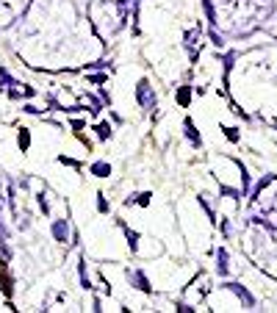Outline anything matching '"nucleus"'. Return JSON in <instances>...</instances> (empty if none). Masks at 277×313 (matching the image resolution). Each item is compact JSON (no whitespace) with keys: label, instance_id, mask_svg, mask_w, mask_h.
Masks as SVG:
<instances>
[{"label":"nucleus","instance_id":"nucleus-30","mask_svg":"<svg viewBox=\"0 0 277 313\" xmlns=\"http://www.w3.org/2000/svg\"><path fill=\"white\" fill-rule=\"evenodd\" d=\"M100 97H103V103H111V94L105 92V89H100Z\"/></svg>","mask_w":277,"mask_h":313},{"label":"nucleus","instance_id":"nucleus-16","mask_svg":"<svg viewBox=\"0 0 277 313\" xmlns=\"http://www.w3.org/2000/svg\"><path fill=\"white\" fill-rule=\"evenodd\" d=\"M250 180H252L250 172L241 167V197H250Z\"/></svg>","mask_w":277,"mask_h":313},{"label":"nucleus","instance_id":"nucleus-28","mask_svg":"<svg viewBox=\"0 0 277 313\" xmlns=\"http://www.w3.org/2000/svg\"><path fill=\"white\" fill-rule=\"evenodd\" d=\"M89 81H92V83H97V86H100V83H105V75H92V78H89Z\"/></svg>","mask_w":277,"mask_h":313},{"label":"nucleus","instance_id":"nucleus-10","mask_svg":"<svg viewBox=\"0 0 277 313\" xmlns=\"http://www.w3.org/2000/svg\"><path fill=\"white\" fill-rule=\"evenodd\" d=\"M275 180H277V175H266V178H260V180H258V186H255V191H252V197H250V200H258V197H260V191H263V188H266L269 183H275Z\"/></svg>","mask_w":277,"mask_h":313},{"label":"nucleus","instance_id":"nucleus-25","mask_svg":"<svg viewBox=\"0 0 277 313\" xmlns=\"http://www.w3.org/2000/svg\"><path fill=\"white\" fill-rule=\"evenodd\" d=\"M225 136L230 142H238V130H236V127H225Z\"/></svg>","mask_w":277,"mask_h":313},{"label":"nucleus","instance_id":"nucleus-17","mask_svg":"<svg viewBox=\"0 0 277 313\" xmlns=\"http://www.w3.org/2000/svg\"><path fill=\"white\" fill-rule=\"evenodd\" d=\"M0 288H3V294L11 296V277L6 274V271H0Z\"/></svg>","mask_w":277,"mask_h":313},{"label":"nucleus","instance_id":"nucleus-7","mask_svg":"<svg viewBox=\"0 0 277 313\" xmlns=\"http://www.w3.org/2000/svg\"><path fill=\"white\" fill-rule=\"evenodd\" d=\"M183 133H186V139H189L194 147H202V136L197 133V127H194L191 119H183Z\"/></svg>","mask_w":277,"mask_h":313},{"label":"nucleus","instance_id":"nucleus-5","mask_svg":"<svg viewBox=\"0 0 277 313\" xmlns=\"http://www.w3.org/2000/svg\"><path fill=\"white\" fill-rule=\"evenodd\" d=\"M225 288H227V291H233V294L241 299L244 308H255V299H252V294L241 286V283H225Z\"/></svg>","mask_w":277,"mask_h":313},{"label":"nucleus","instance_id":"nucleus-15","mask_svg":"<svg viewBox=\"0 0 277 313\" xmlns=\"http://www.w3.org/2000/svg\"><path fill=\"white\" fill-rule=\"evenodd\" d=\"M11 258H14L11 247L6 244V241H0V261H3V263H11Z\"/></svg>","mask_w":277,"mask_h":313},{"label":"nucleus","instance_id":"nucleus-19","mask_svg":"<svg viewBox=\"0 0 277 313\" xmlns=\"http://www.w3.org/2000/svg\"><path fill=\"white\" fill-rule=\"evenodd\" d=\"M125 236H128L130 250H136V247H138V233H136V230H130V228H125Z\"/></svg>","mask_w":277,"mask_h":313},{"label":"nucleus","instance_id":"nucleus-27","mask_svg":"<svg viewBox=\"0 0 277 313\" xmlns=\"http://www.w3.org/2000/svg\"><path fill=\"white\" fill-rule=\"evenodd\" d=\"M22 111H25V114H34V117H39V114H42V111L36 108V105H31V103H28V105H25Z\"/></svg>","mask_w":277,"mask_h":313},{"label":"nucleus","instance_id":"nucleus-3","mask_svg":"<svg viewBox=\"0 0 277 313\" xmlns=\"http://www.w3.org/2000/svg\"><path fill=\"white\" fill-rule=\"evenodd\" d=\"M199 39H202V28H199V25L183 34V44H186V50H189L191 61L197 59V44H199Z\"/></svg>","mask_w":277,"mask_h":313},{"label":"nucleus","instance_id":"nucleus-26","mask_svg":"<svg viewBox=\"0 0 277 313\" xmlns=\"http://www.w3.org/2000/svg\"><path fill=\"white\" fill-rule=\"evenodd\" d=\"M17 225H20V230H28L31 228V219L28 216H17Z\"/></svg>","mask_w":277,"mask_h":313},{"label":"nucleus","instance_id":"nucleus-1","mask_svg":"<svg viewBox=\"0 0 277 313\" xmlns=\"http://www.w3.org/2000/svg\"><path fill=\"white\" fill-rule=\"evenodd\" d=\"M136 103L141 105L144 111H153L158 105V97H156V89L150 86V81L147 78H141L138 81V86H136Z\"/></svg>","mask_w":277,"mask_h":313},{"label":"nucleus","instance_id":"nucleus-13","mask_svg":"<svg viewBox=\"0 0 277 313\" xmlns=\"http://www.w3.org/2000/svg\"><path fill=\"white\" fill-rule=\"evenodd\" d=\"M78 274H80V288H92V283H89V277H86V258H80L78 261Z\"/></svg>","mask_w":277,"mask_h":313},{"label":"nucleus","instance_id":"nucleus-22","mask_svg":"<svg viewBox=\"0 0 277 313\" xmlns=\"http://www.w3.org/2000/svg\"><path fill=\"white\" fill-rule=\"evenodd\" d=\"M61 164H67V167H72V169H80V164L75 161V158H67V155H59Z\"/></svg>","mask_w":277,"mask_h":313},{"label":"nucleus","instance_id":"nucleus-8","mask_svg":"<svg viewBox=\"0 0 277 313\" xmlns=\"http://www.w3.org/2000/svg\"><path fill=\"white\" fill-rule=\"evenodd\" d=\"M92 175H95V178H108V175H111V164H105V161H97V164H92Z\"/></svg>","mask_w":277,"mask_h":313},{"label":"nucleus","instance_id":"nucleus-29","mask_svg":"<svg viewBox=\"0 0 277 313\" xmlns=\"http://www.w3.org/2000/svg\"><path fill=\"white\" fill-rule=\"evenodd\" d=\"M178 311L180 313H194V308H191V305H178Z\"/></svg>","mask_w":277,"mask_h":313},{"label":"nucleus","instance_id":"nucleus-6","mask_svg":"<svg viewBox=\"0 0 277 313\" xmlns=\"http://www.w3.org/2000/svg\"><path fill=\"white\" fill-rule=\"evenodd\" d=\"M217 271L222 277H227V271H230V255H227L225 247H219L217 250Z\"/></svg>","mask_w":277,"mask_h":313},{"label":"nucleus","instance_id":"nucleus-12","mask_svg":"<svg viewBox=\"0 0 277 313\" xmlns=\"http://www.w3.org/2000/svg\"><path fill=\"white\" fill-rule=\"evenodd\" d=\"M17 144H20V150L25 152L28 147H31V130L28 127H20V133H17Z\"/></svg>","mask_w":277,"mask_h":313},{"label":"nucleus","instance_id":"nucleus-2","mask_svg":"<svg viewBox=\"0 0 277 313\" xmlns=\"http://www.w3.org/2000/svg\"><path fill=\"white\" fill-rule=\"evenodd\" d=\"M50 233H53V238H56L59 244H67L69 238H72V228H69L67 219H56L50 225Z\"/></svg>","mask_w":277,"mask_h":313},{"label":"nucleus","instance_id":"nucleus-9","mask_svg":"<svg viewBox=\"0 0 277 313\" xmlns=\"http://www.w3.org/2000/svg\"><path fill=\"white\" fill-rule=\"evenodd\" d=\"M175 97H178V103H180L183 108H189V103H191V89H189V86H178Z\"/></svg>","mask_w":277,"mask_h":313},{"label":"nucleus","instance_id":"nucleus-21","mask_svg":"<svg viewBox=\"0 0 277 313\" xmlns=\"http://www.w3.org/2000/svg\"><path fill=\"white\" fill-rule=\"evenodd\" d=\"M97 211L100 213H108L111 208H108V200H105V194H97Z\"/></svg>","mask_w":277,"mask_h":313},{"label":"nucleus","instance_id":"nucleus-11","mask_svg":"<svg viewBox=\"0 0 277 313\" xmlns=\"http://www.w3.org/2000/svg\"><path fill=\"white\" fill-rule=\"evenodd\" d=\"M202 3V11H205V20L211 22V25H217V9H214V3L211 0H199Z\"/></svg>","mask_w":277,"mask_h":313},{"label":"nucleus","instance_id":"nucleus-24","mask_svg":"<svg viewBox=\"0 0 277 313\" xmlns=\"http://www.w3.org/2000/svg\"><path fill=\"white\" fill-rule=\"evenodd\" d=\"M233 61H236V53H227V56H225V72L233 69Z\"/></svg>","mask_w":277,"mask_h":313},{"label":"nucleus","instance_id":"nucleus-23","mask_svg":"<svg viewBox=\"0 0 277 313\" xmlns=\"http://www.w3.org/2000/svg\"><path fill=\"white\" fill-rule=\"evenodd\" d=\"M150 197H153V194H150V191H144V194L136 197V203L141 205V208H147V205H150Z\"/></svg>","mask_w":277,"mask_h":313},{"label":"nucleus","instance_id":"nucleus-18","mask_svg":"<svg viewBox=\"0 0 277 313\" xmlns=\"http://www.w3.org/2000/svg\"><path fill=\"white\" fill-rule=\"evenodd\" d=\"M95 130H97V136H100L103 142H105V139H111V125H108V122H100Z\"/></svg>","mask_w":277,"mask_h":313},{"label":"nucleus","instance_id":"nucleus-4","mask_svg":"<svg viewBox=\"0 0 277 313\" xmlns=\"http://www.w3.org/2000/svg\"><path fill=\"white\" fill-rule=\"evenodd\" d=\"M128 280H130V286L138 288V291H144V294H150V291H153L147 274H144L141 269H128Z\"/></svg>","mask_w":277,"mask_h":313},{"label":"nucleus","instance_id":"nucleus-31","mask_svg":"<svg viewBox=\"0 0 277 313\" xmlns=\"http://www.w3.org/2000/svg\"><path fill=\"white\" fill-rule=\"evenodd\" d=\"M0 211H3V194H0Z\"/></svg>","mask_w":277,"mask_h":313},{"label":"nucleus","instance_id":"nucleus-14","mask_svg":"<svg viewBox=\"0 0 277 313\" xmlns=\"http://www.w3.org/2000/svg\"><path fill=\"white\" fill-rule=\"evenodd\" d=\"M83 103L89 105V111H92V114H100V111H103V103L97 100V97H92V94H86V97H83Z\"/></svg>","mask_w":277,"mask_h":313},{"label":"nucleus","instance_id":"nucleus-20","mask_svg":"<svg viewBox=\"0 0 277 313\" xmlns=\"http://www.w3.org/2000/svg\"><path fill=\"white\" fill-rule=\"evenodd\" d=\"M211 42L217 44V47H225V36H219L217 25H211Z\"/></svg>","mask_w":277,"mask_h":313}]
</instances>
